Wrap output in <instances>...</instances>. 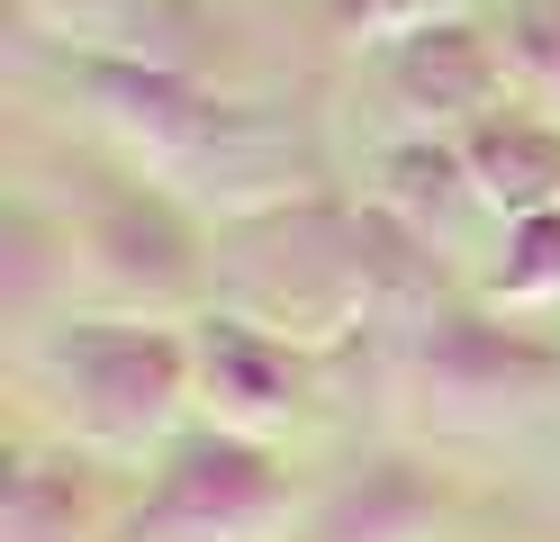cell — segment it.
<instances>
[{
	"mask_svg": "<svg viewBox=\"0 0 560 542\" xmlns=\"http://www.w3.org/2000/svg\"><path fill=\"white\" fill-rule=\"evenodd\" d=\"M380 72H389V100L425 136H470L479 118L506 108V46L479 36L470 19H434V27L389 36V46H380Z\"/></svg>",
	"mask_w": 560,
	"mask_h": 542,
	"instance_id": "52a82bcc",
	"label": "cell"
},
{
	"mask_svg": "<svg viewBox=\"0 0 560 542\" xmlns=\"http://www.w3.org/2000/svg\"><path fill=\"white\" fill-rule=\"evenodd\" d=\"M63 253H82V272L100 289H118V299H190L199 272H208V244L182 208H172V191H154V181H109V191H91V208L63 227Z\"/></svg>",
	"mask_w": 560,
	"mask_h": 542,
	"instance_id": "3957f363",
	"label": "cell"
},
{
	"mask_svg": "<svg viewBox=\"0 0 560 542\" xmlns=\"http://www.w3.org/2000/svg\"><path fill=\"white\" fill-rule=\"evenodd\" d=\"M452 145H462V163H470V191L488 208H506V227L560 208V127L542 118V108L506 100L498 118H479L470 136H452Z\"/></svg>",
	"mask_w": 560,
	"mask_h": 542,
	"instance_id": "9c48e42d",
	"label": "cell"
},
{
	"mask_svg": "<svg viewBox=\"0 0 560 542\" xmlns=\"http://www.w3.org/2000/svg\"><path fill=\"white\" fill-rule=\"evenodd\" d=\"M488 299H506V308L560 299V208L515 217V227H506V263H498V280H488Z\"/></svg>",
	"mask_w": 560,
	"mask_h": 542,
	"instance_id": "7c38bea8",
	"label": "cell"
},
{
	"mask_svg": "<svg viewBox=\"0 0 560 542\" xmlns=\"http://www.w3.org/2000/svg\"><path fill=\"white\" fill-rule=\"evenodd\" d=\"M407 380L443 407H534L560 389V344L479 308H425L407 325Z\"/></svg>",
	"mask_w": 560,
	"mask_h": 542,
	"instance_id": "5b68a950",
	"label": "cell"
},
{
	"mask_svg": "<svg viewBox=\"0 0 560 542\" xmlns=\"http://www.w3.org/2000/svg\"><path fill=\"white\" fill-rule=\"evenodd\" d=\"M335 19H343V27H371L380 46H389V36H407V27L452 19V0H335Z\"/></svg>",
	"mask_w": 560,
	"mask_h": 542,
	"instance_id": "4fadbf2b",
	"label": "cell"
},
{
	"mask_svg": "<svg viewBox=\"0 0 560 542\" xmlns=\"http://www.w3.org/2000/svg\"><path fill=\"white\" fill-rule=\"evenodd\" d=\"M118 516H100V497L73 480V461H10V488H0V542H109Z\"/></svg>",
	"mask_w": 560,
	"mask_h": 542,
	"instance_id": "30bf717a",
	"label": "cell"
},
{
	"mask_svg": "<svg viewBox=\"0 0 560 542\" xmlns=\"http://www.w3.org/2000/svg\"><path fill=\"white\" fill-rule=\"evenodd\" d=\"M506 82L524 91V108H542L560 127V0H506Z\"/></svg>",
	"mask_w": 560,
	"mask_h": 542,
	"instance_id": "8fae6325",
	"label": "cell"
},
{
	"mask_svg": "<svg viewBox=\"0 0 560 542\" xmlns=\"http://www.w3.org/2000/svg\"><path fill=\"white\" fill-rule=\"evenodd\" d=\"M190 371H199V397L218 407V425L262 443V425H280V416L307 407L317 361H307V344H290V335L262 325V316L208 308V316L190 325Z\"/></svg>",
	"mask_w": 560,
	"mask_h": 542,
	"instance_id": "8992f818",
	"label": "cell"
},
{
	"mask_svg": "<svg viewBox=\"0 0 560 542\" xmlns=\"http://www.w3.org/2000/svg\"><path fill=\"white\" fill-rule=\"evenodd\" d=\"M280 524H290V470L271 461V443L190 425L163 443L145 497L118 506L109 542H271Z\"/></svg>",
	"mask_w": 560,
	"mask_h": 542,
	"instance_id": "7a4b0ae2",
	"label": "cell"
},
{
	"mask_svg": "<svg viewBox=\"0 0 560 542\" xmlns=\"http://www.w3.org/2000/svg\"><path fill=\"white\" fill-rule=\"evenodd\" d=\"M73 82L91 91L100 127L127 136L154 172H182L199 154H226L235 145V108L182 64H154V55H82Z\"/></svg>",
	"mask_w": 560,
	"mask_h": 542,
	"instance_id": "277c9868",
	"label": "cell"
},
{
	"mask_svg": "<svg viewBox=\"0 0 560 542\" xmlns=\"http://www.w3.org/2000/svg\"><path fill=\"white\" fill-rule=\"evenodd\" d=\"M37 389L82 452H145V443H172L199 371H190V335H172V325L63 316L37 344Z\"/></svg>",
	"mask_w": 560,
	"mask_h": 542,
	"instance_id": "6da1fadb",
	"label": "cell"
},
{
	"mask_svg": "<svg viewBox=\"0 0 560 542\" xmlns=\"http://www.w3.org/2000/svg\"><path fill=\"white\" fill-rule=\"evenodd\" d=\"M434 524H443V480L407 452H380V461H353L307 506L299 542H425Z\"/></svg>",
	"mask_w": 560,
	"mask_h": 542,
	"instance_id": "ba28073f",
	"label": "cell"
}]
</instances>
